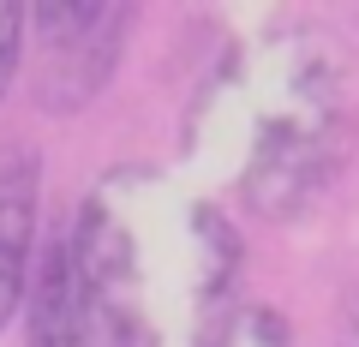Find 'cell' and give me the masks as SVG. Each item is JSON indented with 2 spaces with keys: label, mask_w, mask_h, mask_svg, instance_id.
I'll return each mask as SVG.
<instances>
[{
  "label": "cell",
  "mask_w": 359,
  "mask_h": 347,
  "mask_svg": "<svg viewBox=\"0 0 359 347\" xmlns=\"http://www.w3.org/2000/svg\"><path fill=\"white\" fill-rule=\"evenodd\" d=\"M186 144L257 222H294L341 180L359 144V60L323 25H282L216 66Z\"/></svg>",
  "instance_id": "6da1fadb"
},
{
  "label": "cell",
  "mask_w": 359,
  "mask_h": 347,
  "mask_svg": "<svg viewBox=\"0 0 359 347\" xmlns=\"http://www.w3.org/2000/svg\"><path fill=\"white\" fill-rule=\"evenodd\" d=\"M66 245L126 311L138 347L228 311L240 282V228L222 204L156 168H114L66 216Z\"/></svg>",
  "instance_id": "7a4b0ae2"
},
{
  "label": "cell",
  "mask_w": 359,
  "mask_h": 347,
  "mask_svg": "<svg viewBox=\"0 0 359 347\" xmlns=\"http://www.w3.org/2000/svg\"><path fill=\"white\" fill-rule=\"evenodd\" d=\"M138 13L120 0H42L30 6L25 60L42 114H84L114 84Z\"/></svg>",
  "instance_id": "3957f363"
},
{
  "label": "cell",
  "mask_w": 359,
  "mask_h": 347,
  "mask_svg": "<svg viewBox=\"0 0 359 347\" xmlns=\"http://www.w3.org/2000/svg\"><path fill=\"white\" fill-rule=\"evenodd\" d=\"M18 323H25V347H138V329L102 294V282L78 264L66 233L42 245Z\"/></svg>",
  "instance_id": "277c9868"
},
{
  "label": "cell",
  "mask_w": 359,
  "mask_h": 347,
  "mask_svg": "<svg viewBox=\"0 0 359 347\" xmlns=\"http://www.w3.org/2000/svg\"><path fill=\"white\" fill-rule=\"evenodd\" d=\"M42 257V156L30 144L0 150V329H13Z\"/></svg>",
  "instance_id": "5b68a950"
},
{
  "label": "cell",
  "mask_w": 359,
  "mask_h": 347,
  "mask_svg": "<svg viewBox=\"0 0 359 347\" xmlns=\"http://www.w3.org/2000/svg\"><path fill=\"white\" fill-rule=\"evenodd\" d=\"M144 347H294V335H287V318H282V311L233 299L228 311L192 323V329L156 335V341H144Z\"/></svg>",
  "instance_id": "8992f818"
},
{
  "label": "cell",
  "mask_w": 359,
  "mask_h": 347,
  "mask_svg": "<svg viewBox=\"0 0 359 347\" xmlns=\"http://www.w3.org/2000/svg\"><path fill=\"white\" fill-rule=\"evenodd\" d=\"M25 30H30V6L0 0V102L13 96L18 72H25Z\"/></svg>",
  "instance_id": "52a82bcc"
},
{
  "label": "cell",
  "mask_w": 359,
  "mask_h": 347,
  "mask_svg": "<svg viewBox=\"0 0 359 347\" xmlns=\"http://www.w3.org/2000/svg\"><path fill=\"white\" fill-rule=\"evenodd\" d=\"M335 347H359V294H353V306H347V318H341V335H335Z\"/></svg>",
  "instance_id": "ba28073f"
}]
</instances>
